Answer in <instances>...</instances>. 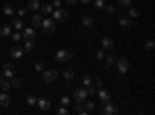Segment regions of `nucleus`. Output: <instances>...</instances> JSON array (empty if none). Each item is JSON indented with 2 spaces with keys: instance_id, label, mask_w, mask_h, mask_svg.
Segmentation results:
<instances>
[{
  "instance_id": "1",
  "label": "nucleus",
  "mask_w": 155,
  "mask_h": 115,
  "mask_svg": "<svg viewBox=\"0 0 155 115\" xmlns=\"http://www.w3.org/2000/svg\"><path fill=\"white\" fill-rule=\"evenodd\" d=\"M41 27L44 28L45 33L51 34V33H54V30H56V22L53 19H44L42 23H41Z\"/></svg>"
},
{
  "instance_id": "2",
  "label": "nucleus",
  "mask_w": 155,
  "mask_h": 115,
  "mask_svg": "<svg viewBox=\"0 0 155 115\" xmlns=\"http://www.w3.org/2000/svg\"><path fill=\"white\" fill-rule=\"evenodd\" d=\"M71 58H73L71 50H59V52L56 53V61L58 62H67Z\"/></svg>"
},
{
  "instance_id": "3",
  "label": "nucleus",
  "mask_w": 155,
  "mask_h": 115,
  "mask_svg": "<svg viewBox=\"0 0 155 115\" xmlns=\"http://www.w3.org/2000/svg\"><path fill=\"white\" fill-rule=\"evenodd\" d=\"M42 78L45 79V83H53L58 79V70L54 69H48V70H44L42 72Z\"/></svg>"
},
{
  "instance_id": "4",
  "label": "nucleus",
  "mask_w": 155,
  "mask_h": 115,
  "mask_svg": "<svg viewBox=\"0 0 155 115\" xmlns=\"http://www.w3.org/2000/svg\"><path fill=\"white\" fill-rule=\"evenodd\" d=\"M87 89H84V87H79V89H76L74 90V100L78 101V103H82V101H85V98H87Z\"/></svg>"
},
{
  "instance_id": "5",
  "label": "nucleus",
  "mask_w": 155,
  "mask_h": 115,
  "mask_svg": "<svg viewBox=\"0 0 155 115\" xmlns=\"http://www.w3.org/2000/svg\"><path fill=\"white\" fill-rule=\"evenodd\" d=\"M53 17H54V20L65 22V20L68 19V12H67L65 9H61V8H58L56 11H53Z\"/></svg>"
},
{
  "instance_id": "6",
  "label": "nucleus",
  "mask_w": 155,
  "mask_h": 115,
  "mask_svg": "<svg viewBox=\"0 0 155 115\" xmlns=\"http://www.w3.org/2000/svg\"><path fill=\"white\" fill-rule=\"evenodd\" d=\"M116 69H118V72H120L121 75L127 73V70H129V61H127L126 58L118 59V61H116Z\"/></svg>"
},
{
  "instance_id": "7",
  "label": "nucleus",
  "mask_w": 155,
  "mask_h": 115,
  "mask_svg": "<svg viewBox=\"0 0 155 115\" xmlns=\"http://www.w3.org/2000/svg\"><path fill=\"white\" fill-rule=\"evenodd\" d=\"M14 73H16V69H14V66H12V64H5L3 66V72H2V75L5 76V78H12V76H14Z\"/></svg>"
},
{
  "instance_id": "8",
  "label": "nucleus",
  "mask_w": 155,
  "mask_h": 115,
  "mask_svg": "<svg viewBox=\"0 0 155 115\" xmlns=\"http://www.w3.org/2000/svg\"><path fill=\"white\" fill-rule=\"evenodd\" d=\"M118 112H120L118 106L113 104V103H110V101H107V103H106V107H104V113H106V115H116Z\"/></svg>"
},
{
  "instance_id": "9",
  "label": "nucleus",
  "mask_w": 155,
  "mask_h": 115,
  "mask_svg": "<svg viewBox=\"0 0 155 115\" xmlns=\"http://www.w3.org/2000/svg\"><path fill=\"white\" fill-rule=\"evenodd\" d=\"M22 37H23L25 41H34V39H36V31H34V28H23Z\"/></svg>"
},
{
  "instance_id": "10",
  "label": "nucleus",
  "mask_w": 155,
  "mask_h": 115,
  "mask_svg": "<svg viewBox=\"0 0 155 115\" xmlns=\"http://www.w3.org/2000/svg\"><path fill=\"white\" fill-rule=\"evenodd\" d=\"M25 55V50L20 47V45H14L11 48V56L14 58V59H19V58H22Z\"/></svg>"
},
{
  "instance_id": "11",
  "label": "nucleus",
  "mask_w": 155,
  "mask_h": 115,
  "mask_svg": "<svg viewBox=\"0 0 155 115\" xmlns=\"http://www.w3.org/2000/svg\"><path fill=\"white\" fill-rule=\"evenodd\" d=\"M99 101H101V103L102 104H106L107 103V101H110V93H109V90H106V89H99Z\"/></svg>"
},
{
  "instance_id": "12",
  "label": "nucleus",
  "mask_w": 155,
  "mask_h": 115,
  "mask_svg": "<svg viewBox=\"0 0 155 115\" xmlns=\"http://www.w3.org/2000/svg\"><path fill=\"white\" fill-rule=\"evenodd\" d=\"M36 104H37L39 107H41L42 110H48V109H50V106H51V104H50V101H48L45 96L37 98V103H36Z\"/></svg>"
},
{
  "instance_id": "13",
  "label": "nucleus",
  "mask_w": 155,
  "mask_h": 115,
  "mask_svg": "<svg viewBox=\"0 0 155 115\" xmlns=\"http://www.w3.org/2000/svg\"><path fill=\"white\" fill-rule=\"evenodd\" d=\"M81 22H82L84 27H87V28H92V27H93V17H92V16H88V14L82 16Z\"/></svg>"
},
{
  "instance_id": "14",
  "label": "nucleus",
  "mask_w": 155,
  "mask_h": 115,
  "mask_svg": "<svg viewBox=\"0 0 155 115\" xmlns=\"http://www.w3.org/2000/svg\"><path fill=\"white\" fill-rule=\"evenodd\" d=\"M0 106H2V107H8L9 106V95L6 92L0 93Z\"/></svg>"
},
{
  "instance_id": "15",
  "label": "nucleus",
  "mask_w": 155,
  "mask_h": 115,
  "mask_svg": "<svg viewBox=\"0 0 155 115\" xmlns=\"http://www.w3.org/2000/svg\"><path fill=\"white\" fill-rule=\"evenodd\" d=\"M12 27H14L16 30H23L25 28L23 19L22 17H14V19H12Z\"/></svg>"
},
{
  "instance_id": "16",
  "label": "nucleus",
  "mask_w": 155,
  "mask_h": 115,
  "mask_svg": "<svg viewBox=\"0 0 155 115\" xmlns=\"http://www.w3.org/2000/svg\"><path fill=\"white\" fill-rule=\"evenodd\" d=\"M118 22H120L121 27H126V28H129V27L132 25V19L129 17V16H121V17L118 19Z\"/></svg>"
},
{
  "instance_id": "17",
  "label": "nucleus",
  "mask_w": 155,
  "mask_h": 115,
  "mask_svg": "<svg viewBox=\"0 0 155 115\" xmlns=\"http://www.w3.org/2000/svg\"><path fill=\"white\" fill-rule=\"evenodd\" d=\"M62 75H64V78H65L67 81H71V79L74 78V72H73L71 69H64Z\"/></svg>"
},
{
  "instance_id": "18",
  "label": "nucleus",
  "mask_w": 155,
  "mask_h": 115,
  "mask_svg": "<svg viewBox=\"0 0 155 115\" xmlns=\"http://www.w3.org/2000/svg\"><path fill=\"white\" fill-rule=\"evenodd\" d=\"M3 12H5V16L12 17L16 11H14V6H12V5H5V6H3Z\"/></svg>"
},
{
  "instance_id": "19",
  "label": "nucleus",
  "mask_w": 155,
  "mask_h": 115,
  "mask_svg": "<svg viewBox=\"0 0 155 115\" xmlns=\"http://www.w3.org/2000/svg\"><path fill=\"white\" fill-rule=\"evenodd\" d=\"M31 22H33V25H34V28L41 27V23H42V16H41V14H34L33 19H31Z\"/></svg>"
},
{
  "instance_id": "20",
  "label": "nucleus",
  "mask_w": 155,
  "mask_h": 115,
  "mask_svg": "<svg viewBox=\"0 0 155 115\" xmlns=\"http://www.w3.org/2000/svg\"><path fill=\"white\" fill-rule=\"evenodd\" d=\"M39 8H41V2H39V0H30V3H28V9L36 11V9H39Z\"/></svg>"
},
{
  "instance_id": "21",
  "label": "nucleus",
  "mask_w": 155,
  "mask_h": 115,
  "mask_svg": "<svg viewBox=\"0 0 155 115\" xmlns=\"http://www.w3.org/2000/svg\"><path fill=\"white\" fill-rule=\"evenodd\" d=\"M104 59H106L107 67H112L113 64L116 62V58H115V55H106V56H104Z\"/></svg>"
},
{
  "instance_id": "22",
  "label": "nucleus",
  "mask_w": 155,
  "mask_h": 115,
  "mask_svg": "<svg viewBox=\"0 0 155 115\" xmlns=\"http://www.w3.org/2000/svg\"><path fill=\"white\" fill-rule=\"evenodd\" d=\"M0 87H2V90H3V92H8L9 89H11V79H9V78L3 79L2 84H0Z\"/></svg>"
},
{
  "instance_id": "23",
  "label": "nucleus",
  "mask_w": 155,
  "mask_h": 115,
  "mask_svg": "<svg viewBox=\"0 0 155 115\" xmlns=\"http://www.w3.org/2000/svg\"><path fill=\"white\" fill-rule=\"evenodd\" d=\"M101 44H102V48H110V47H113V39L112 37H104Z\"/></svg>"
},
{
  "instance_id": "24",
  "label": "nucleus",
  "mask_w": 155,
  "mask_h": 115,
  "mask_svg": "<svg viewBox=\"0 0 155 115\" xmlns=\"http://www.w3.org/2000/svg\"><path fill=\"white\" fill-rule=\"evenodd\" d=\"M41 11L44 12V14H51V12H53V5H48V3L41 5Z\"/></svg>"
},
{
  "instance_id": "25",
  "label": "nucleus",
  "mask_w": 155,
  "mask_h": 115,
  "mask_svg": "<svg viewBox=\"0 0 155 115\" xmlns=\"http://www.w3.org/2000/svg\"><path fill=\"white\" fill-rule=\"evenodd\" d=\"M23 50H25V53H30V52H33V50H34V41H27V42H25Z\"/></svg>"
},
{
  "instance_id": "26",
  "label": "nucleus",
  "mask_w": 155,
  "mask_h": 115,
  "mask_svg": "<svg viewBox=\"0 0 155 115\" xmlns=\"http://www.w3.org/2000/svg\"><path fill=\"white\" fill-rule=\"evenodd\" d=\"M95 109H96V104L93 103V101H85V110H87V113L93 112Z\"/></svg>"
},
{
  "instance_id": "27",
  "label": "nucleus",
  "mask_w": 155,
  "mask_h": 115,
  "mask_svg": "<svg viewBox=\"0 0 155 115\" xmlns=\"http://www.w3.org/2000/svg\"><path fill=\"white\" fill-rule=\"evenodd\" d=\"M61 104H62V106H65V107L70 106V104H71V98H70L68 95H64V96L61 98Z\"/></svg>"
},
{
  "instance_id": "28",
  "label": "nucleus",
  "mask_w": 155,
  "mask_h": 115,
  "mask_svg": "<svg viewBox=\"0 0 155 115\" xmlns=\"http://www.w3.org/2000/svg\"><path fill=\"white\" fill-rule=\"evenodd\" d=\"M82 84L87 86V87H88V86H92V84H93V78H92L90 75H85L84 78H82Z\"/></svg>"
},
{
  "instance_id": "29",
  "label": "nucleus",
  "mask_w": 155,
  "mask_h": 115,
  "mask_svg": "<svg viewBox=\"0 0 155 115\" xmlns=\"http://www.w3.org/2000/svg\"><path fill=\"white\" fill-rule=\"evenodd\" d=\"M11 34V28L9 27H2V28H0V36H2V37H8Z\"/></svg>"
},
{
  "instance_id": "30",
  "label": "nucleus",
  "mask_w": 155,
  "mask_h": 115,
  "mask_svg": "<svg viewBox=\"0 0 155 115\" xmlns=\"http://www.w3.org/2000/svg\"><path fill=\"white\" fill-rule=\"evenodd\" d=\"M138 16H140V11H138L137 8H129V17H130V19L134 17V19H135V17H138Z\"/></svg>"
},
{
  "instance_id": "31",
  "label": "nucleus",
  "mask_w": 155,
  "mask_h": 115,
  "mask_svg": "<svg viewBox=\"0 0 155 115\" xmlns=\"http://www.w3.org/2000/svg\"><path fill=\"white\" fill-rule=\"evenodd\" d=\"M36 103H37V98H36L34 95H28V96H27V104H28V106H34Z\"/></svg>"
},
{
  "instance_id": "32",
  "label": "nucleus",
  "mask_w": 155,
  "mask_h": 115,
  "mask_svg": "<svg viewBox=\"0 0 155 115\" xmlns=\"http://www.w3.org/2000/svg\"><path fill=\"white\" fill-rule=\"evenodd\" d=\"M20 86H22L20 79H17V78H14V76H12V78H11V87H14V89H19Z\"/></svg>"
},
{
  "instance_id": "33",
  "label": "nucleus",
  "mask_w": 155,
  "mask_h": 115,
  "mask_svg": "<svg viewBox=\"0 0 155 115\" xmlns=\"http://www.w3.org/2000/svg\"><path fill=\"white\" fill-rule=\"evenodd\" d=\"M106 6V0H95V8L96 9H104Z\"/></svg>"
},
{
  "instance_id": "34",
  "label": "nucleus",
  "mask_w": 155,
  "mask_h": 115,
  "mask_svg": "<svg viewBox=\"0 0 155 115\" xmlns=\"http://www.w3.org/2000/svg\"><path fill=\"white\" fill-rule=\"evenodd\" d=\"M153 47H155V44H153V41H152V39H149V41H146V42H144V48L147 50V52H152Z\"/></svg>"
},
{
  "instance_id": "35",
  "label": "nucleus",
  "mask_w": 155,
  "mask_h": 115,
  "mask_svg": "<svg viewBox=\"0 0 155 115\" xmlns=\"http://www.w3.org/2000/svg\"><path fill=\"white\" fill-rule=\"evenodd\" d=\"M34 69H36L37 72H44V70H45V64H44V62H36V64H34Z\"/></svg>"
},
{
  "instance_id": "36",
  "label": "nucleus",
  "mask_w": 155,
  "mask_h": 115,
  "mask_svg": "<svg viewBox=\"0 0 155 115\" xmlns=\"http://www.w3.org/2000/svg\"><path fill=\"white\" fill-rule=\"evenodd\" d=\"M70 112H68V109L65 107V106H62V107H59L58 109V115H68Z\"/></svg>"
},
{
  "instance_id": "37",
  "label": "nucleus",
  "mask_w": 155,
  "mask_h": 115,
  "mask_svg": "<svg viewBox=\"0 0 155 115\" xmlns=\"http://www.w3.org/2000/svg\"><path fill=\"white\" fill-rule=\"evenodd\" d=\"M20 39H22V33H20V31H17V33L12 34V41L17 42V41H20Z\"/></svg>"
},
{
  "instance_id": "38",
  "label": "nucleus",
  "mask_w": 155,
  "mask_h": 115,
  "mask_svg": "<svg viewBox=\"0 0 155 115\" xmlns=\"http://www.w3.org/2000/svg\"><path fill=\"white\" fill-rule=\"evenodd\" d=\"M106 53H104V50H98L96 52V59H104Z\"/></svg>"
},
{
  "instance_id": "39",
  "label": "nucleus",
  "mask_w": 155,
  "mask_h": 115,
  "mask_svg": "<svg viewBox=\"0 0 155 115\" xmlns=\"http://www.w3.org/2000/svg\"><path fill=\"white\" fill-rule=\"evenodd\" d=\"M118 2H120V5H121V6H130L132 0H118Z\"/></svg>"
},
{
  "instance_id": "40",
  "label": "nucleus",
  "mask_w": 155,
  "mask_h": 115,
  "mask_svg": "<svg viewBox=\"0 0 155 115\" xmlns=\"http://www.w3.org/2000/svg\"><path fill=\"white\" fill-rule=\"evenodd\" d=\"M104 9H106V12H107V14H115V8L113 6H104Z\"/></svg>"
},
{
  "instance_id": "41",
  "label": "nucleus",
  "mask_w": 155,
  "mask_h": 115,
  "mask_svg": "<svg viewBox=\"0 0 155 115\" xmlns=\"http://www.w3.org/2000/svg\"><path fill=\"white\" fill-rule=\"evenodd\" d=\"M25 12H27V9H25V8H19V9H17V16H19V17H23Z\"/></svg>"
},
{
  "instance_id": "42",
  "label": "nucleus",
  "mask_w": 155,
  "mask_h": 115,
  "mask_svg": "<svg viewBox=\"0 0 155 115\" xmlns=\"http://www.w3.org/2000/svg\"><path fill=\"white\" fill-rule=\"evenodd\" d=\"M87 93H88V95H95V93H96V89H95V87H92V86H88Z\"/></svg>"
},
{
  "instance_id": "43",
  "label": "nucleus",
  "mask_w": 155,
  "mask_h": 115,
  "mask_svg": "<svg viewBox=\"0 0 155 115\" xmlns=\"http://www.w3.org/2000/svg\"><path fill=\"white\" fill-rule=\"evenodd\" d=\"M53 8H61V0H53Z\"/></svg>"
},
{
  "instance_id": "44",
  "label": "nucleus",
  "mask_w": 155,
  "mask_h": 115,
  "mask_svg": "<svg viewBox=\"0 0 155 115\" xmlns=\"http://www.w3.org/2000/svg\"><path fill=\"white\" fill-rule=\"evenodd\" d=\"M65 2H67L68 5H74V3L78 2V0H65Z\"/></svg>"
},
{
  "instance_id": "45",
  "label": "nucleus",
  "mask_w": 155,
  "mask_h": 115,
  "mask_svg": "<svg viewBox=\"0 0 155 115\" xmlns=\"http://www.w3.org/2000/svg\"><path fill=\"white\" fill-rule=\"evenodd\" d=\"M96 86L101 89V87H102V81H101V79H96Z\"/></svg>"
},
{
  "instance_id": "46",
  "label": "nucleus",
  "mask_w": 155,
  "mask_h": 115,
  "mask_svg": "<svg viewBox=\"0 0 155 115\" xmlns=\"http://www.w3.org/2000/svg\"><path fill=\"white\" fill-rule=\"evenodd\" d=\"M79 2H81V3H84V5H88L90 2H92V0H79Z\"/></svg>"
},
{
  "instance_id": "47",
  "label": "nucleus",
  "mask_w": 155,
  "mask_h": 115,
  "mask_svg": "<svg viewBox=\"0 0 155 115\" xmlns=\"http://www.w3.org/2000/svg\"><path fill=\"white\" fill-rule=\"evenodd\" d=\"M2 81H3V75L0 73V84H2Z\"/></svg>"
}]
</instances>
